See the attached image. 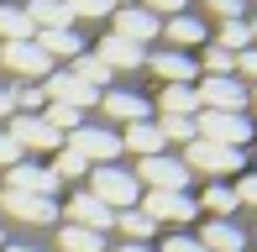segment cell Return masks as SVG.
I'll list each match as a JSON object with an SVG mask.
<instances>
[{"label":"cell","instance_id":"obj_45","mask_svg":"<svg viewBox=\"0 0 257 252\" xmlns=\"http://www.w3.org/2000/svg\"><path fill=\"white\" fill-rule=\"evenodd\" d=\"M247 32H252V42H257V21H247Z\"/></svg>","mask_w":257,"mask_h":252},{"label":"cell","instance_id":"obj_20","mask_svg":"<svg viewBox=\"0 0 257 252\" xmlns=\"http://www.w3.org/2000/svg\"><path fill=\"white\" fill-rule=\"evenodd\" d=\"M105 110H110L115 121H147V100L142 95H132V89H110V95H105Z\"/></svg>","mask_w":257,"mask_h":252},{"label":"cell","instance_id":"obj_35","mask_svg":"<svg viewBox=\"0 0 257 252\" xmlns=\"http://www.w3.org/2000/svg\"><path fill=\"white\" fill-rule=\"evenodd\" d=\"M231 194H236V205H252V210H257V174H247Z\"/></svg>","mask_w":257,"mask_h":252},{"label":"cell","instance_id":"obj_6","mask_svg":"<svg viewBox=\"0 0 257 252\" xmlns=\"http://www.w3.org/2000/svg\"><path fill=\"white\" fill-rule=\"evenodd\" d=\"M194 100H200V110H247V89L236 84V79H205L200 89H194Z\"/></svg>","mask_w":257,"mask_h":252},{"label":"cell","instance_id":"obj_29","mask_svg":"<svg viewBox=\"0 0 257 252\" xmlns=\"http://www.w3.org/2000/svg\"><path fill=\"white\" fill-rule=\"evenodd\" d=\"M115 226H121V231L132 236L137 247H142L147 236H153V221H147V215H137V210H115Z\"/></svg>","mask_w":257,"mask_h":252},{"label":"cell","instance_id":"obj_22","mask_svg":"<svg viewBox=\"0 0 257 252\" xmlns=\"http://www.w3.org/2000/svg\"><path fill=\"white\" fill-rule=\"evenodd\" d=\"M32 42H37V48L48 53V58H53V53H58V58H79V53H84V42H79V32H37Z\"/></svg>","mask_w":257,"mask_h":252},{"label":"cell","instance_id":"obj_41","mask_svg":"<svg viewBox=\"0 0 257 252\" xmlns=\"http://www.w3.org/2000/svg\"><path fill=\"white\" fill-rule=\"evenodd\" d=\"M16 116V89H0V121Z\"/></svg>","mask_w":257,"mask_h":252},{"label":"cell","instance_id":"obj_25","mask_svg":"<svg viewBox=\"0 0 257 252\" xmlns=\"http://www.w3.org/2000/svg\"><path fill=\"white\" fill-rule=\"evenodd\" d=\"M37 32H32V21L21 16V11H11V6H0V42H32Z\"/></svg>","mask_w":257,"mask_h":252},{"label":"cell","instance_id":"obj_18","mask_svg":"<svg viewBox=\"0 0 257 252\" xmlns=\"http://www.w3.org/2000/svg\"><path fill=\"white\" fill-rule=\"evenodd\" d=\"M95 58H100V63H105V68H110V74H115V68H137V63L147 58V53L137 48V42H126V37H105Z\"/></svg>","mask_w":257,"mask_h":252},{"label":"cell","instance_id":"obj_42","mask_svg":"<svg viewBox=\"0 0 257 252\" xmlns=\"http://www.w3.org/2000/svg\"><path fill=\"white\" fill-rule=\"evenodd\" d=\"M115 252H147V247H137V242H126V247H115Z\"/></svg>","mask_w":257,"mask_h":252},{"label":"cell","instance_id":"obj_24","mask_svg":"<svg viewBox=\"0 0 257 252\" xmlns=\"http://www.w3.org/2000/svg\"><path fill=\"white\" fill-rule=\"evenodd\" d=\"M58 247H63V252H105V236L100 231H84V226H63Z\"/></svg>","mask_w":257,"mask_h":252},{"label":"cell","instance_id":"obj_44","mask_svg":"<svg viewBox=\"0 0 257 252\" xmlns=\"http://www.w3.org/2000/svg\"><path fill=\"white\" fill-rule=\"evenodd\" d=\"M0 252H37V247H0Z\"/></svg>","mask_w":257,"mask_h":252},{"label":"cell","instance_id":"obj_7","mask_svg":"<svg viewBox=\"0 0 257 252\" xmlns=\"http://www.w3.org/2000/svg\"><path fill=\"white\" fill-rule=\"evenodd\" d=\"M142 205H147V221H189V215L200 210L184 189H153Z\"/></svg>","mask_w":257,"mask_h":252},{"label":"cell","instance_id":"obj_28","mask_svg":"<svg viewBox=\"0 0 257 252\" xmlns=\"http://www.w3.org/2000/svg\"><path fill=\"white\" fill-rule=\"evenodd\" d=\"M158 132H163V142H184V147H189L194 142V116H163Z\"/></svg>","mask_w":257,"mask_h":252},{"label":"cell","instance_id":"obj_17","mask_svg":"<svg viewBox=\"0 0 257 252\" xmlns=\"http://www.w3.org/2000/svg\"><path fill=\"white\" fill-rule=\"evenodd\" d=\"M121 147H132L137 158H158L168 142H163V132H158L153 121H132V126H126V137H121Z\"/></svg>","mask_w":257,"mask_h":252},{"label":"cell","instance_id":"obj_47","mask_svg":"<svg viewBox=\"0 0 257 252\" xmlns=\"http://www.w3.org/2000/svg\"><path fill=\"white\" fill-rule=\"evenodd\" d=\"M0 247H6V236H0Z\"/></svg>","mask_w":257,"mask_h":252},{"label":"cell","instance_id":"obj_46","mask_svg":"<svg viewBox=\"0 0 257 252\" xmlns=\"http://www.w3.org/2000/svg\"><path fill=\"white\" fill-rule=\"evenodd\" d=\"M247 100H252V105H257V89H252V95H247Z\"/></svg>","mask_w":257,"mask_h":252},{"label":"cell","instance_id":"obj_33","mask_svg":"<svg viewBox=\"0 0 257 252\" xmlns=\"http://www.w3.org/2000/svg\"><path fill=\"white\" fill-rule=\"evenodd\" d=\"M53 174H58V179H79V174H89V163H84V158H79V153H58Z\"/></svg>","mask_w":257,"mask_h":252},{"label":"cell","instance_id":"obj_10","mask_svg":"<svg viewBox=\"0 0 257 252\" xmlns=\"http://www.w3.org/2000/svg\"><path fill=\"white\" fill-rule=\"evenodd\" d=\"M110 37H126V42H153L158 37V16L153 11H142V6H126V11H115V32Z\"/></svg>","mask_w":257,"mask_h":252},{"label":"cell","instance_id":"obj_31","mask_svg":"<svg viewBox=\"0 0 257 252\" xmlns=\"http://www.w3.org/2000/svg\"><path fill=\"white\" fill-rule=\"evenodd\" d=\"M205 210H215V221H220V215L236 210V194H231L226 184H210V189H205Z\"/></svg>","mask_w":257,"mask_h":252},{"label":"cell","instance_id":"obj_9","mask_svg":"<svg viewBox=\"0 0 257 252\" xmlns=\"http://www.w3.org/2000/svg\"><path fill=\"white\" fill-rule=\"evenodd\" d=\"M6 137H11L16 147H58V142H63V137H58L42 116H27V110L11 116V132H6Z\"/></svg>","mask_w":257,"mask_h":252},{"label":"cell","instance_id":"obj_14","mask_svg":"<svg viewBox=\"0 0 257 252\" xmlns=\"http://www.w3.org/2000/svg\"><path fill=\"white\" fill-rule=\"evenodd\" d=\"M153 74L163 79V84H194V79H200V63H194L189 53L168 48V53H158V58H153Z\"/></svg>","mask_w":257,"mask_h":252},{"label":"cell","instance_id":"obj_26","mask_svg":"<svg viewBox=\"0 0 257 252\" xmlns=\"http://www.w3.org/2000/svg\"><path fill=\"white\" fill-rule=\"evenodd\" d=\"M68 74H74L79 84H89V89H100V84H110V68H105L100 58H89V53H79V58H74V68H68Z\"/></svg>","mask_w":257,"mask_h":252},{"label":"cell","instance_id":"obj_40","mask_svg":"<svg viewBox=\"0 0 257 252\" xmlns=\"http://www.w3.org/2000/svg\"><path fill=\"white\" fill-rule=\"evenodd\" d=\"M236 68H241V74H247V79H257V48H247V53H236Z\"/></svg>","mask_w":257,"mask_h":252},{"label":"cell","instance_id":"obj_39","mask_svg":"<svg viewBox=\"0 0 257 252\" xmlns=\"http://www.w3.org/2000/svg\"><path fill=\"white\" fill-rule=\"evenodd\" d=\"M163 252H205V247L194 242V236H168V242H163Z\"/></svg>","mask_w":257,"mask_h":252},{"label":"cell","instance_id":"obj_12","mask_svg":"<svg viewBox=\"0 0 257 252\" xmlns=\"http://www.w3.org/2000/svg\"><path fill=\"white\" fill-rule=\"evenodd\" d=\"M137 174H142L153 189H184V184H189V168H184L179 158H163V153H158V158H142Z\"/></svg>","mask_w":257,"mask_h":252},{"label":"cell","instance_id":"obj_13","mask_svg":"<svg viewBox=\"0 0 257 252\" xmlns=\"http://www.w3.org/2000/svg\"><path fill=\"white\" fill-rule=\"evenodd\" d=\"M6 210L16 215V221H27V226H48L58 215V205L48 200V194H11L6 189Z\"/></svg>","mask_w":257,"mask_h":252},{"label":"cell","instance_id":"obj_3","mask_svg":"<svg viewBox=\"0 0 257 252\" xmlns=\"http://www.w3.org/2000/svg\"><path fill=\"white\" fill-rule=\"evenodd\" d=\"M95 200L105 210H132L137 205V174H126V168H95Z\"/></svg>","mask_w":257,"mask_h":252},{"label":"cell","instance_id":"obj_34","mask_svg":"<svg viewBox=\"0 0 257 252\" xmlns=\"http://www.w3.org/2000/svg\"><path fill=\"white\" fill-rule=\"evenodd\" d=\"M63 6H68V16H110V0H63Z\"/></svg>","mask_w":257,"mask_h":252},{"label":"cell","instance_id":"obj_16","mask_svg":"<svg viewBox=\"0 0 257 252\" xmlns=\"http://www.w3.org/2000/svg\"><path fill=\"white\" fill-rule=\"evenodd\" d=\"M21 16L32 21V32H68V21H74L63 0H32V6L21 11Z\"/></svg>","mask_w":257,"mask_h":252},{"label":"cell","instance_id":"obj_37","mask_svg":"<svg viewBox=\"0 0 257 252\" xmlns=\"http://www.w3.org/2000/svg\"><path fill=\"white\" fill-rule=\"evenodd\" d=\"M16 163H21V147L11 142L6 132H0V168H16Z\"/></svg>","mask_w":257,"mask_h":252},{"label":"cell","instance_id":"obj_32","mask_svg":"<svg viewBox=\"0 0 257 252\" xmlns=\"http://www.w3.org/2000/svg\"><path fill=\"white\" fill-rule=\"evenodd\" d=\"M205 68H210V79H231L236 58H231L226 48H215V42H210V48H205Z\"/></svg>","mask_w":257,"mask_h":252},{"label":"cell","instance_id":"obj_8","mask_svg":"<svg viewBox=\"0 0 257 252\" xmlns=\"http://www.w3.org/2000/svg\"><path fill=\"white\" fill-rule=\"evenodd\" d=\"M42 95L53 100V105H74V110H84V105H95V89L89 84H79L74 74H48V84H42Z\"/></svg>","mask_w":257,"mask_h":252},{"label":"cell","instance_id":"obj_43","mask_svg":"<svg viewBox=\"0 0 257 252\" xmlns=\"http://www.w3.org/2000/svg\"><path fill=\"white\" fill-rule=\"evenodd\" d=\"M110 6H115V11H126V6H137V0H110Z\"/></svg>","mask_w":257,"mask_h":252},{"label":"cell","instance_id":"obj_30","mask_svg":"<svg viewBox=\"0 0 257 252\" xmlns=\"http://www.w3.org/2000/svg\"><path fill=\"white\" fill-rule=\"evenodd\" d=\"M79 116H84V110H74V105H48V116H42V121L63 137V132H79Z\"/></svg>","mask_w":257,"mask_h":252},{"label":"cell","instance_id":"obj_23","mask_svg":"<svg viewBox=\"0 0 257 252\" xmlns=\"http://www.w3.org/2000/svg\"><path fill=\"white\" fill-rule=\"evenodd\" d=\"M168 42H179V53H184V42H205V27L194 16H168V27H158Z\"/></svg>","mask_w":257,"mask_h":252},{"label":"cell","instance_id":"obj_36","mask_svg":"<svg viewBox=\"0 0 257 252\" xmlns=\"http://www.w3.org/2000/svg\"><path fill=\"white\" fill-rule=\"evenodd\" d=\"M210 11H215L220 21H241V0H205Z\"/></svg>","mask_w":257,"mask_h":252},{"label":"cell","instance_id":"obj_2","mask_svg":"<svg viewBox=\"0 0 257 252\" xmlns=\"http://www.w3.org/2000/svg\"><path fill=\"white\" fill-rule=\"evenodd\" d=\"M179 163L189 168V174L194 168H200V174H231V168H241V147H215V142H200V137H194Z\"/></svg>","mask_w":257,"mask_h":252},{"label":"cell","instance_id":"obj_11","mask_svg":"<svg viewBox=\"0 0 257 252\" xmlns=\"http://www.w3.org/2000/svg\"><path fill=\"white\" fill-rule=\"evenodd\" d=\"M6 189H11V194H48V200H53L58 174H53V168H37V163H16V168H11V179H6Z\"/></svg>","mask_w":257,"mask_h":252},{"label":"cell","instance_id":"obj_21","mask_svg":"<svg viewBox=\"0 0 257 252\" xmlns=\"http://www.w3.org/2000/svg\"><path fill=\"white\" fill-rule=\"evenodd\" d=\"M158 105H163V116H194L200 100H194V84H163Z\"/></svg>","mask_w":257,"mask_h":252},{"label":"cell","instance_id":"obj_4","mask_svg":"<svg viewBox=\"0 0 257 252\" xmlns=\"http://www.w3.org/2000/svg\"><path fill=\"white\" fill-rule=\"evenodd\" d=\"M68 153H79L84 163H110L121 153V137L100 132V126H79V132H68Z\"/></svg>","mask_w":257,"mask_h":252},{"label":"cell","instance_id":"obj_38","mask_svg":"<svg viewBox=\"0 0 257 252\" xmlns=\"http://www.w3.org/2000/svg\"><path fill=\"white\" fill-rule=\"evenodd\" d=\"M184 6H189V0H147L142 11H163V16H184Z\"/></svg>","mask_w":257,"mask_h":252},{"label":"cell","instance_id":"obj_19","mask_svg":"<svg viewBox=\"0 0 257 252\" xmlns=\"http://www.w3.org/2000/svg\"><path fill=\"white\" fill-rule=\"evenodd\" d=\"M200 247H205V252H241V247H247V236H241L231 221H210L205 236H200Z\"/></svg>","mask_w":257,"mask_h":252},{"label":"cell","instance_id":"obj_27","mask_svg":"<svg viewBox=\"0 0 257 252\" xmlns=\"http://www.w3.org/2000/svg\"><path fill=\"white\" fill-rule=\"evenodd\" d=\"M215 48H226L231 58H236V53H247V48H252V32H247V21H220V37H215Z\"/></svg>","mask_w":257,"mask_h":252},{"label":"cell","instance_id":"obj_15","mask_svg":"<svg viewBox=\"0 0 257 252\" xmlns=\"http://www.w3.org/2000/svg\"><path fill=\"white\" fill-rule=\"evenodd\" d=\"M68 215H74V226H84V231H105V226H115V210H105L89 189L68 200Z\"/></svg>","mask_w":257,"mask_h":252},{"label":"cell","instance_id":"obj_5","mask_svg":"<svg viewBox=\"0 0 257 252\" xmlns=\"http://www.w3.org/2000/svg\"><path fill=\"white\" fill-rule=\"evenodd\" d=\"M0 63H6L11 74H27V79H48L53 74V58L37 42H0Z\"/></svg>","mask_w":257,"mask_h":252},{"label":"cell","instance_id":"obj_1","mask_svg":"<svg viewBox=\"0 0 257 252\" xmlns=\"http://www.w3.org/2000/svg\"><path fill=\"white\" fill-rule=\"evenodd\" d=\"M194 137L215 147H241V142H252V121L236 116V110H194Z\"/></svg>","mask_w":257,"mask_h":252}]
</instances>
